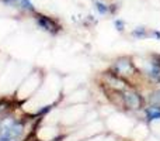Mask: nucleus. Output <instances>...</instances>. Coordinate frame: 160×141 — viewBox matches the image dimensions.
Instances as JSON below:
<instances>
[{
  "mask_svg": "<svg viewBox=\"0 0 160 141\" xmlns=\"http://www.w3.org/2000/svg\"><path fill=\"white\" fill-rule=\"evenodd\" d=\"M21 133V126L16 123H8L0 133V141H13L17 138V136Z\"/></svg>",
  "mask_w": 160,
  "mask_h": 141,
  "instance_id": "nucleus-1",
  "label": "nucleus"
},
{
  "mask_svg": "<svg viewBox=\"0 0 160 141\" xmlns=\"http://www.w3.org/2000/svg\"><path fill=\"white\" fill-rule=\"evenodd\" d=\"M37 21H38V24L41 25L44 30L49 31V33H56V31H58V27L55 25V23H53L51 19H48V17L39 16L38 19H37Z\"/></svg>",
  "mask_w": 160,
  "mask_h": 141,
  "instance_id": "nucleus-2",
  "label": "nucleus"
},
{
  "mask_svg": "<svg viewBox=\"0 0 160 141\" xmlns=\"http://www.w3.org/2000/svg\"><path fill=\"white\" fill-rule=\"evenodd\" d=\"M125 102H127V105L132 109H138L139 105H141V99H139L135 93H127L125 95Z\"/></svg>",
  "mask_w": 160,
  "mask_h": 141,
  "instance_id": "nucleus-3",
  "label": "nucleus"
},
{
  "mask_svg": "<svg viewBox=\"0 0 160 141\" xmlns=\"http://www.w3.org/2000/svg\"><path fill=\"white\" fill-rule=\"evenodd\" d=\"M117 69H118L119 73L127 75L128 72L131 71V65H129V62H124V61H121V62H118V64H117Z\"/></svg>",
  "mask_w": 160,
  "mask_h": 141,
  "instance_id": "nucleus-4",
  "label": "nucleus"
},
{
  "mask_svg": "<svg viewBox=\"0 0 160 141\" xmlns=\"http://www.w3.org/2000/svg\"><path fill=\"white\" fill-rule=\"evenodd\" d=\"M148 116H149V119H160V109L159 107H152L148 110Z\"/></svg>",
  "mask_w": 160,
  "mask_h": 141,
  "instance_id": "nucleus-5",
  "label": "nucleus"
},
{
  "mask_svg": "<svg viewBox=\"0 0 160 141\" xmlns=\"http://www.w3.org/2000/svg\"><path fill=\"white\" fill-rule=\"evenodd\" d=\"M96 6H97V8H98L100 13H102V14L107 13V7H105V4H102V3H97Z\"/></svg>",
  "mask_w": 160,
  "mask_h": 141,
  "instance_id": "nucleus-6",
  "label": "nucleus"
},
{
  "mask_svg": "<svg viewBox=\"0 0 160 141\" xmlns=\"http://www.w3.org/2000/svg\"><path fill=\"white\" fill-rule=\"evenodd\" d=\"M152 100H153V102H156V103H160V90L156 92V93L153 95V96H152Z\"/></svg>",
  "mask_w": 160,
  "mask_h": 141,
  "instance_id": "nucleus-7",
  "label": "nucleus"
},
{
  "mask_svg": "<svg viewBox=\"0 0 160 141\" xmlns=\"http://www.w3.org/2000/svg\"><path fill=\"white\" fill-rule=\"evenodd\" d=\"M4 2H7V3H18V4H20V2H21V0H4Z\"/></svg>",
  "mask_w": 160,
  "mask_h": 141,
  "instance_id": "nucleus-8",
  "label": "nucleus"
}]
</instances>
